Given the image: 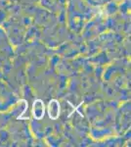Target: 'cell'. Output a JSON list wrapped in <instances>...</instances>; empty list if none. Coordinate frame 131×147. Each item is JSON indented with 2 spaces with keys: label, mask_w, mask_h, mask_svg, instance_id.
I'll use <instances>...</instances> for the list:
<instances>
[{
  "label": "cell",
  "mask_w": 131,
  "mask_h": 147,
  "mask_svg": "<svg viewBox=\"0 0 131 147\" xmlns=\"http://www.w3.org/2000/svg\"><path fill=\"white\" fill-rule=\"evenodd\" d=\"M48 113H49V117L53 120H56L59 117V114H60V105H59L58 101L57 100L50 101L48 106Z\"/></svg>",
  "instance_id": "6da1fadb"
},
{
  "label": "cell",
  "mask_w": 131,
  "mask_h": 147,
  "mask_svg": "<svg viewBox=\"0 0 131 147\" xmlns=\"http://www.w3.org/2000/svg\"><path fill=\"white\" fill-rule=\"evenodd\" d=\"M33 116L37 120L41 119L44 116V105L43 102L40 99L34 101V104H33Z\"/></svg>",
  "instance_id": "7a4b0ae2"
}]
</instances>
